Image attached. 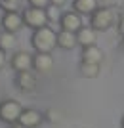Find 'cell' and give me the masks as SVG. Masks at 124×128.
<instances>
[{
    "mask_svg": "<svg viewBox=\"0 0 124 128\" xmlns=\"http://www.w3.org/2000/svg\"><path fill=\"white\" fill-rule=\"evenodd\" d=\"M31 46L34 48V52L52 54V50L57 48V32L50 25L34 29L32 34H31Z\"/></svg>",
    "mask_w": 124,
    "mask_h": 128,
    "instance_id": "1",
    "label": "cell"
},
{
    "mask_svg": "<svg viewBox=\"0 0 124 128\" xmlns=\"http://www.w3.org/2000/svg\"><path fill=\"white\" fill-rule=\"evenodd\" d=\"M115 23H117V12L111 10V8H99L97 6L96 10L90 14V27L96 29L97 32L109 31Z\"/></svg>",
    "mask_w": 124,
    "mask_h": 128,
    "instance_id": "2",
    "label": "cell"
},
{
    "mask_svg": "<svg viewBox=\"0 0 124 128\" xmlns=\"http://www.w3.org/2000/svg\"><path fill=\"white\" fill-rule=\"evenodd\" d=\"M23 16V23L25 27L29 29H40V27H46L50 23V17H48V10L46 8H34V6H27L25 10L21 12Z\"/></svg>",
    "mask_w": 124,
    "mask_h": 128,
    "instance_id": "3",
    "label": "cell"
},
{
    "mask_svg": "<svg viewBox=\"0 0 124 128\" xmlns=\"http://www.w3.org/2000/svg\"><path fill=\"white\" fill-rule=\"evenodd\" d=\"M23 107L15 100H4L0 102V120H4L8 124H15L19 115H21Z\"/></svg>",
    "mask_w": 124,
    "mask_h": 128,
    "instance_id": "4",
    "label": "cell"
},
{
    "mask_svg": "<svg viewBox=\"0 0 124 128\" xmlns=\"http://www.w3.org/2000/svg\"><path fill=\"white\" fill-rule=\"evenodd\" d=\"M15 86L17 90L23 92V94H31V92L36 90L38 86V78L36 75L31 71H21V73H15Z\"/></svg>",
    "mask_w": 124,
    "mask_h": 128,
    "instance_id": "5",
    "label": "cell"
},
{
    "mask_svg": "<svg viewBox=\"0 0 124 128\" xmlns=\"http://www.w3.org/2000/svg\"><path fill=\"white\" fill-rule=\"evenodd\" d=\"M0 25H2V31H8V32H19L25 27L23 23V16L19 12H4V16L0 19Z\"/></svg>",
    "mask_w": 124,
    "mask_h": 128,
    "instance_id": "6",
    "label": "cell"
},
{
    "mask_svg": "<svg viewBox=\"0 0 124 128\" xmlns=\"http://www.w3.org/2000/svg\"><path fill=\"white\" fill-rule=\"evenodd\" d=\"M59 27L63 31H71V32H76L78 29L82 27V16L76 14L75 10H69V12H61L59 16Z\"/></svg>",
    "mask_w": 124,
    "mask_h": 128,
    "instance_id": "7",
    "label": "cell"
},
{
    "mask_svg": "<svg viewBox=\"0 0 124 128\" xmlns=\"http://www.w3.org/2000/svg\"><path fill=\"white\" fill-rule=\"evenodd\" d=\"M17 122L25 128H38L44 122V113L36 111V109H23Z\"/></svg>",
    "mask_w": 124,
    "mask_h": 128,
    "instance_id": "8",
    "label": "cell"
},
{
    "mask_svg": "<svg viewBox=\"0 0 124 128\" xmlns=\"http://www.w3.org/2000/svg\"><path fill=\"white\" fill-rule=\"evenodd\" d=\"M10 65L15 73H21V71H31L32 69V56L29 52H15L10 59Z\"/></svg>",
    "mask_w": 124,
    "mask_h": 128,
    "instance_id": "9",
    "label": "cell"
},
{
    "mask_svg": "<svg viewBox=\"0 0 124 128\" xmlns=\"http://www.w3.org/2000/svg\"><path fill=\"white\" fill-rule=\"evenodd\" d=\"M54 67V58L52 54H46V52H34L32 56V69L36 73H50Z\"/></svg>",
    "mask_w": 124,
    "mask_h": 128,
    "instance_id": "10",
    "label": "cell"
},
{
    "mask_svg": "<svg viewBox=\"0 0 124 128\" xmlns=\"http://www.w3.org/2000/svg\"><path fill=\"white\" fill-rule=\"evenodd\" d=\"M103 58H105V54H103V50L97 44L84 46L80 52V61H86V63H101Z\"/></svg>",
    "mask_w": 124,
    "mask_h": 128,
    "instance_id": "11",
    "label": "cell"
},
{
    "mask_svg": "<svg viewBox=\"0 0 124 128\" xmlns=\"http://www.w3.org/2000/svg\"><path fill=\"white\" fill-rule=\"evenodd\" d=\"M96 32H97L96 29L82 25L80 29L76 31V42H78V46L84 48V46H92V44H96Z\"/></svg>",
    "mask_w": 124,
    "mask_h": 128,
    "instance_id": "12",
    "label": "cell"
},
{
    "mask_svg": "<svg viewBox=\"0 0 124 128\" xmlns=\"http://www.w3.org/2000/svg\"><path fill=\"white\" fill-rule=\"evenodd\" d=\"M75 46H78V42H76V32L63 31V29H61V31L57 32V48H61V50H73Z\"/></svg>",
    "mask_w": 124,
    "mask_h": 128,
    "instance_id": "13",
    "label": "cell"
},
{
    "mask_svg": "<svg viewBox=\"0 0 124 128\" xmlns=\"http://www.w3.org/2000/svg\"><path fill=\"white\" fill-rule=\"evenodd\" d=\"M97 8V0H73V10L80 16H90Z\"/></svg>",
    "mask_w": 124,
    "mask_h": 128,
    "instance_id": "14",
    "label": "cell"
},
{
    "mask_svg": "<svg viewBox=\"0 0 124 128\" xmlns=\"http://www.w3.org/2000/svg\"><path fill=\"white\" fill-rule=\"evenodd\" d=\"M78 73H80V76H84V78H96V76L101 73V63H86V61H80Z\"/></svg>",
    "mask_w": 124,
    "mask_h": 128,
    "instance_id": "15",
    "label": "cell"
},
{
    "mask_svg": "<svg viewBox=\"0 0 124 128\" xmlns=\"http://www.w3.org/2000/svg\"><path fill=\"white\" fill-rule=\"evenodd\" d=\"M17 44V36L15 32H8V31H0V48L8 52V50H13Z\"/></svg>",
    "mask_w": 124,
    "mask_h": 128,
    "instance_id": "16",
    "label": "cell"
},
{
    "mask_svg": "<svg viewBox=\"0 0 124 128\" xmlns=\"http://www.w3.org/2000/svg\"><path fill=\"white\" fill-rule=\"evenodd\" d=\"M23 6V0H0L2 12H19Z\"/></svg>",
    "mask_w": 124,
    "mask_h": 128,
    "instance_id": "17",
    "label": "cell"
},
{
    "mask_svg": "<svg viewBox=\"0 0 124 128\" xmlns=\"http://www.w3.org/2000/svg\"><path fill=\"white\" fill-rule=\"evenodd\" d=\"M59 118H61V113L57 109H48L44 113V120H48V122H59Z\"/></svg>",
    "mask_w": 124,
    "mask_h": 128,
    "instance_id": "18",
    "label": "cell"
},
{
    "mask_svg": "<svg viewBox=\"0 0 124 128\" xmlns=\"http://www.w3.org/2000/svg\"><path fill=\"white\" fill-rule=\"evenodd\" d=\"M46 10H48L50 21H54V19H57V21H59V16H61V14H59V8H57V6H52V4H50Z\"/></svg>",
    "mask_w": 124,
    "mask_h": 128,
    "instance_id": "19",
    "label": "cell"
},
{
    "mask_svg": "<svg viewBox=\"0 0 124 128\" xmlns=\"http://www.w3.org/2000/svg\"><path fill=\"white\" fill-rule=\"evenodd\" d=\"M29 6H34V8H48L50 0H27Z\"/></svg>",
    "mask_w": 124,
    "mask_h": 128,
    "instance_id": "20",
    "label": "cell"
},
{
    "mask_svg": "<svg viewBox=\"0 0 124 128\" xmlns=\"http://www.w3.org/2000/svg\"><path fill=\"white\" fill-rule=\"evenodd\" d=\"M117 29H119V32H120V36L124 34V14H120V16H117Z\"/></svg>",
    "mask_w": 124,
    "mask_h": 128,
    "instance_id": "21",
    "label": "cell"
},
{
    "mask_svg": "<svg viewBox=\"0 0 124 128\" xmlns=\"http://www.w3.org/2000/svg\"><path fill=\"white\" fill-rule=\"evenodd\" d=\"M4 65H6V52L0 48V71L4 69Z\"/></svg>",
    "mask_w": 124,
    "mask_h": 128,
    "instance_id": "22",
    "label": "cell"
},
{
    "mask_svg": "<svg viewBox=\"0 0 124 128\" xmlns=\"http://www.w3.org/2000/svg\"><path fill=\"white\" fill-rule=\"evenodd\" d=\"M50 4H52V6H57V8H61V6L65 4V0H50Z\"/></svg>",
    "mask_w": 124,
    "mask_h": 128,
    "instance_id": "23",
    "label": "cell"
},
{
    "mask_svg": "<svg viewBox=\"0 0 124 128\" xmlns=\"http://www.w3.org/2000/svg\"><path fill=\"white\" fill-rule=\"evenodd\" d=\"M11 128H25V126H21L19 122H15V124H11Z\"/></svg>",
    "mask_w": 124,
    "mask_h": 128,
    "instance_id": "24",
    "label": "cell"
},
{
    "mask_svg": "<svg viewBox=\"0 0 124 128\" xmlns=\"http://www.w3.org/2000/svg\"><path fill=\"white\" fill-rule=\"evenodd\" d=\"M120 128H124V117H122V120H120Z\"/></svg>",
    "mask_w": 124,
    "mask_h": 128,
    "instance_id": "25",
    "label": "cell"
},
{
    "mask_svg": "<svg viewBox=\"0 0 124 128\" xmlns=\"http://www.w3.org/2000/svg\"><path fill=\"white\" fill-rule=\"evenodd\" d=\"M120 44H122V48H124V34H122V40H120Z\"/></svg>",
    "mask_w": 124,
    "mask_h": 128,
    "instance_id": "26",
    "label": "cell"
}]
</instances>
